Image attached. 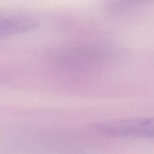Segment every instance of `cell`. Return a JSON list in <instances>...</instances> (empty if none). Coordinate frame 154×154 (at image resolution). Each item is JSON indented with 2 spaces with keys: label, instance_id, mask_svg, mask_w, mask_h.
Listing matches in <instances>:
<instances>
[{
  "label": "cell",
  "instance_id": "cell-1",
  "mask_svg": "<svg viewBox=\"0 0 154 154\" xmlns=\"http://www.w3.org/2000/svg\"><path fill=\"white\" fill-rule=\"evenodd\" d=\"M94 129L108 137L154 138V117L100 122L95 125Z\"/></svg>",
  "mask_w": 154,
  "mask_h": 154
},
{
  "label": "cell",
  "instance_id": "cell-2",
  "mask_svg": "<svg viewBox=\"0 0 154 154\" xmlns=\"http://www.w3.org/2000/svg\"><path fill=\"white\" fill-rule=\"evenodd\" d=\"M37 25L35 20L27 16L0 14V38L30 31Z\"/></svg>",
  "mask_w": 154,
  "mask_h": 154
}]
</instances>
